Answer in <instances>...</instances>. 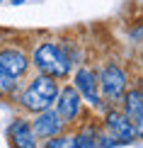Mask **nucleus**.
I'll list each match as a JSON object with an SVG mask.
<instances>
[{
	"label": "nucleus",
	"mask_w": 143,
	"mask_h": 148,
	"mask_svg": "<svg viewBox=\"0 0 143 148\" xmlns=\"http://www.w3.org/2000/svg\"><path fill=\"white\" fill-rule=\"evenodd\" d=\"M29 63H34L36 68H39L41 75H49L53 80L68 78V75H70V68H73L70 61L63 56V51L58 49L56 41H41V44L34 49Z\"/></svg>",
	"instance_id": "1"
},
{
	"label": "nucleus",
	"mask_w": 143,
	"mask_h": 148,
	"mask_svg": "<svg viewBox=\"0 0 143 148\" xmlns=\"http://www.w3.org/2000/svg\"><path fill=\"white\" fill-rule=\"evenodd\" d=\"M56 95H58V83L53 78L39 73L20 95V104L27 112L36 114V112H44V109H51L53 102H56Z\"/></svg>",
	"instance_id": "2"
},
{
	"label": "nucleus",
	"mask_w": 143,
	"mask_h": 148,
	"mask_svg": "<svg viewBox=\"0 0 143 148\" xmlns=\"http://www.w3.org/2000/svg\"><path fill=\"white\" fill-rule=\"evenodd\" d=\"M129 88V78L116 63H107L97 75V92L104 102H119Z\"/></svg>",
	"instance_id": "3"
},
{
	"label": "nucleus",
	"mask_w": 143,
	"mask_h": 148,
	"mask_svg": "<svg viewBox=\"0 0 143 148\" xmlns=\"http://www.w3.org/2000/svg\"><path fill=\"white\" fill-rule=\"evenodd\" d=\"M80 104H83V97L78 95V90L73 85H63L58 88V95H56V109L58 119L63 124H73V121L80 116Z\"/></svg>",
	"instance_id": "4"
},
{
	"label": "nucleus",
	"mask_w": 143,
	"mask_h": 148,
	"mask_svg": "<svg viewBox=\"0 0 143 148\" xmlns=\"http://www.w3.org/2000/svg\"><path fill=\"white\" fill-rule=\"evenodd\" d=\"M73 88L78 90V95L83 97L88 104L92 107H102V100H99L97 92V73L88 68V66H80L75 71V78H73Z\"/></svg>",
	"instance_id": "5"
},
{
	"label": "nucleus",
	"mask_w": 143,
	"mask_h": 148,
	"mask_svg": "<svg viewBox=\"0 0 143 148\" xmlns=\"http://www.w3.org/2000/svg\"><path fill=\"white\" fill-rule=\"evenodd\" d=\"M104 124H107V129L112 131V136L119 141V143H131V141H136L141 136V131L126 119V116H124V112H116V109L107 112Z\"/></svg>",
	"instance_id": "6"
},
{
	"label": "nucleus",
	"mask_w": 143,
	"mask_h": 148,
	"mask_svg": "<svg viewBox=\"0 0 143 148\" xmlns=\"http://www.w3.org/2000/svg\"><path fill=\"white\" fill-rule=\"evenodd\" d=\"M32 134L36 138H53L63 131V121L58 119V114L53 109H44V112H36V116L29 121Z\"/></svg>",
	"instance_id": "7"
},
{
	"label": "nucleus",
	"mask_w": 143,
	"mask_h": 148,
	"mask_svg": "<svg viewBox=\"0 0 143 148\" xmlns=\"http://www.w3.org/2000/svg\"><path fill=\"white\" fill-rule=\"evenodd\" d=\"M0 68L8 73L10 78H22L29 68V56L22 49H3L0 51Z\"/></svg>",
	"instance_id": "8"
},
{
	"label": "nucleus",
	"mask_w": 143,
	"mask_h": 148,
	"mask_svg": "<svg viewBox=\"0 0 143 148\" xmlns=\"http://www.w3.org/2000/svg\"><path fill=\"white\" fill-rule=\"evenodd\" d=\"M8 138L12 148H36V136L32 134V126L27 119L12 121L8 129Z\"/></svg>",
	"instance_id": "9"
},
{
	"label": "nucleus",
	"mask_w": 143,
	"mask_h": 148,
	"mask_svg": "<svg viewBox=\"0 0 143 148\" xmlns=\"http://www.w3.org/2000/svg\"><path fill=\"white\" fill-rule=\"evenodd\" d=\"M121 100H124V116L141 131V126H143V95H141V90L138 88L126 90Z\"/></svg>",
	"instance_id": "10"
},
{
	"label": "nucleus",
	"mask_w": 143,
	"mask_h": 148,
	"mask_svg": "<svg viewBox=\"0 0 143 148\" xmlns=\"http://www.w3.org/2000/svg\"><path fill=\"white\" fill-rule=\"evenodd\" d=\"M44 148H78V138H75V134H63L61 131L58 136L46 138Z\"/></svg>",
	"instance_id": "11"
},
{
	"label": "nucleus",
	"mask_w": 143,
	"mask_h": 148,
	"mask_svg": "<svg viewBox=\"0 0 143 148\" xmlns=\"http://www.w3.org/2000/svg\"><path fill=\"white\" fill-rule=\"evenodd\" d=\"M75 138H78V148H97V134H95V129H83L80 134H75Z\"/></svg>",
	"instance_id": "12"
},
{
	"label": "nucleus",
	"mask_w": 143,
	"mask_h": 148,
	"mask_svg": "<svg viewBox=\"0 0 143 148\" xmlns=\"http://www.w3.org/2000/svg\"><path fill=\"white\" fill-rule=\"evenodd\" d=\"M15 85H17V80L10 78L8 73L0 68V97H3V95H10V92L15 90Z\"/></svg>",
	"instance_id": "13"
},
{
	"label": "nucleus",
	"mask_w": 143,
	"mask_h": 148,
	"mask_svg": "<svg viewBox=\"0 0 143 148\" xmlns=\"http://www.w3.org/2000/svg\"><path fill=\"white\" fill-rule=\"evenodd\" d=\"M119 141L112 138V136H97V148H114Z\"/></svg>",
	"instance_id": "14"
},
{
	"label": "nucleus",
	"mask_w": 143,
	"mask_h": 148,
	"mask_svg": "<svg viewBox=\"0 0 143 148\" xmlns=\"http://www.w3.org/2000/svg\"><path fill=\"white\" fill-rule=\"evenodd\" d=\"M24 3V0H12V5H22Z\"/></svg>",
	"instance_id": "15"
}]
</instances>
